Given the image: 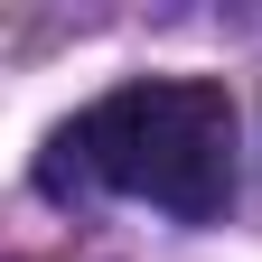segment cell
Masks as SVG:
<instances>
[{
    "mask_svg": "<svg viewBox=\"0 0 262 262\" xmlns=\"http://www.w3.org/2000/svg\"><path fill=\"white\" fill-rule=\"evenodd\" d=\"M234 141H244V122L215 75H141V84L94 94L56 131V178L75 169L113 196H141L159 215L206 225L234 196Z\"/></svg>",
    "mask_w": 262,
    "mask_h": 262,
    "instance_id": "obj_1",
    "label": "cell"
}]
</instances>
